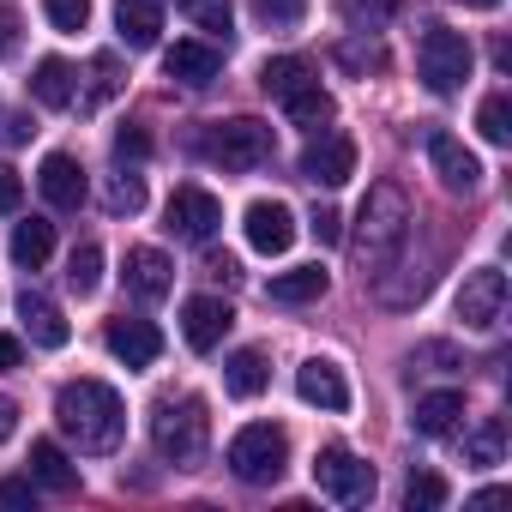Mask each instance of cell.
<instances>
[{
	"label": "cell",
	"mask_w": 512,
	"mask_h": 512,
	"mask_svg": "<svg viewBox=\"0 0 512 512\" xmlns=\"http://www.w3.org/2000/svg\"><path fill=\"white\" fill-rule=\"evenodd\" d=\"M410 223H416L410 193L398 181H374L362 211H356V241H350L356 260H362V278H380L386 266H398V253L410 241Z\"/></svg>",
	"instance_id": "1"
},
{
	"label": "cell",
	"mask_w": 512,
	"mask_h": 512,
	"mask_svg": "<svg viewBox=\"0 0 512 512\" xmlns=\"http://www.w3.org/2000/svg\"><path fill=\"white\" fill-rule=\"evenodd\" d=\"M55 422L79 452H115L127 434V404L103 380H67L55 392Z\"/></svg>",
	"instance_id": "2"
},
{
	"label": "cell",
	"mask_w": 512,
	"mask_h": 512,
	"mask_svg": "<svg viewBox=\"0 0 512 512\" xmlns=\"http://www.w3.org/2000/svg\"><path fill=\"white\" fill-rule=\"evenodd\" d=\"M151 446L163 452V464H175V470H199V464H205V446H211L205 398H193V392H181V398H157V410H151Z\"/></svg>",
	"instance_id": "3"
},
{
	"label": "cell",
	"mask_w": 512,
	"mask_h": 512,
	"mask_svg": "<svg viewBox=\"0 0 512 512\" xmlns=\"http://www.w3.org/2000/svg\"><path fill=\"white\" fill-rule=\"evenodd\" d=\"M470 67H476V49H470L458 31H446V25H428V31H422V43H416V79H422L434 97L464 91Z\"/></svg>",
	"instance_id": "4"
},
{
	"label": "cell",
	"mask_w": 512,
	"mask_h": 512,
	"mask_svg": "<svg viewBox=\"0 0 512 512\" xmlns=\"http://www.w3.org/2000/svg\"><path fill=\"white\" fill-rule=\"evenodd\" d=\"M272 151H278V133H272L266 121H253V115L217 121V127L205 133V157H211V163H223V169H235V175L266 169V163H272Z\"/></svg>",
	"instance_id": "5"
},
{
	"label": "cell",
	"mask_w": 512,
	"mask_h": 512,
	"mask_svg": "<svg viewBox=\"0 0 512 512\" xmlns=\"http://www.w3.org/2000/svg\"><path fill=\"white\" fill-rule=\"evenodd\" d=\"M284 464H290V434H284L278 422H247V428L229 440V470H235L241 482H253V488L278 482Z\"/></svg>",
	"instance_id": "6"
},
{
	"label": "cell",
	"mask_w": 512,
	"mask_h": 512,
	"mask_svg": "<svg viewBox=\"0 0 512 512\" xmlns=\"http://www.w3.org/2000/svg\"><path fill=\"white\" fill-rule=\"evenodd\" d=\"M314 488L332 494L338 506H368V500H374V464H362L350 446H320V458H314Z\"/></svg>",
	"instance_id": "7"
},
{
	"label": "cell",
	"mask_w": 512,
	"mask_h": 512,
	"mask_svg": "<svg viewBox=\"0 0 512 512\" xmlns=\"http://www.w3.org/2000/svg\"><path fill=\"white\" fill-rule=\"evenodd\" d=\"M506 314V272L500 266H476L464 272V290H458V320L470 332H494Z\"/></svg>",
	"instance_id": "8"
},
{
	"label": "cell",
	"mask_w": 512,
	"mask_h": 512,
	"mask_svg": "<svg viewBox=\"0 0 512 512\" xmlns=\"http://www.w3.org/2000/svg\"><path fill=\"white\" fill-rule=\"evenodd\" d=\"M296 169H302V181H314V187H344V181L356 175V139L320 127V139H308V151H302Z\"/></svg>",
	"instance_id": "9"
},
{
	"label": "cell",
	"mask_w": 512,
	"mask_h": 512,
	"mask_svg": "<svg viewBox=\"0 0 512 512\" xmlns=\"http://www.w3.org/2000/svg\"><path fill=\"white\" fill-rule=\"evenodd\" d=\"M422 151H428V163H434V175H440L446 193H476L482 163H476V151H464V139H452L446 127H428L422 133Z\"/></svg>",
	"instance_id": "10"
},
{
	"label": "cell",
	"mask_w": 512,
	"mask_h": 512,
	"mask_svg": "<svg viewBox=\"0 0 512 512\" xmlns=\"http://www.w3.org/2000/svg\"><path fill=\"white\" fill-rule=\"evenodd\" d=\"M163 217H169L163 229L181 235V241H211V235L223 229V205H217V193H205V187H175Z\"/></svg>",
	"instance_id": "11"
},
{
	"label": "cell",
	"mask_w": 512,
	"mask_h": 512,
	"mask_svg": "<svg viewBox=\"0 0 512 512\" xmlns=\"http://www.w3.org/2000/svg\"><path fill=\"white\" fill-rule=\"evenodd\" d=\"M241 229H247V247H253V253H290V241H296V211H290L284 199H253L247 217H241Z\"/></svg>",
	"instance_id": "12"
},
{
	"label": "cell",
	"mask_w": 512,
	"mask_h": 512,
	"mask_svg": "<svg viewBox=\"0 0 512 512\" xmlns=\"http://www.w3.org/2000/svg\"><path fill=\"white\" fill-rule=\"evenodd\" d=\"M229 326H235V308L223 296H187L181 302V338H187V350H199V356L217 350Z\"/></svg>",
	"instance_id": "13"
},
{
	"label": "cell",
	"mask_w": 512,
	"mask_h": 512,
	"mask_svg": "<svg viewBox=\"0 0 512 512\" xmlns=\"http://www.w3.org/2000/svg\"><path fill=\"white\" fill-rule=\"evenodd\" d=\"M103 344H109V356L115 362H127V368H151L157 356H163V332L151 326V320H109V332H103Z\"/></svg>",
	"instance_id": "14"
},
{
	"label": "cell",
	"mask_w": 512,
	"mask_h": 512,
	"mask_svg": "<svg viewBox=\"0 0 512 512\" xmlns=\"http://www.w3.org/2000/svg\"><path fill=\"white\" fill-rule=\"evenodd\" d=\"M37 187H43V199H49L55 211H79V205H85V169H79V157L49 151L43 169H37Z\"/></svg>",
	"instance_id": "15"
},
{
	"label": "cell",
	"mask_w": 512,
	"mask_h": 512,
	"mask_svg": "<svg viewBox=\"0 0 512 512\" xmlns=\"http://www.w3.org/2000/svg\"><path fill=\"white\" fill-rule=\"evenodd\" d=\"M296 392H302V404L350 410V380H344V368H338V362H326V356H314V362H302V368H296Z\"/></svg>",
	"instance_id": "16"
},
{
	"label": "cell",
	"mask_w": 512,
	"mask_h": 512,
	"mask_svg": "<svg viewBox=\"0 0 512 512\" xmlns=\"http://www.w3.org/2000/svg\"><path fill=\"white\" fill-rule=\"evenodd\" d=\"M121 278H127V296H139V302H163V296L175 290V266L163 260L157 247H133Z\"/></svg>",
	"instance_id": "17"
},
{
	"label": "cell",
	"mask_w": 512,
	"mask_h": 512,
	"mask_svg": "<svg viewBox=\"0 0 512 512\" xmlns=\"http://www.w3.org/2000/svg\"><path fill=\"white\" fill-rule=\"evenodd\" d=\"M314 85H320V73H314L308 55H272V61L260 67V91L278 97V103H290V97H302V91H314Z\"/></svg>",
	"instance_id": "18"
},
{
	"label": "cell",
	"mask_w": 512,
	"mask_h": 512,
	"mask_svg": "<svg viewBox=\"0 0 512 512\" xmlns=\"http://www.w3.org/2000/svg\"><path fill=\"white\" fill-rule=\"evenodd\" d=\"M19 320H25V332H31V344H37V350H61V344L73 338L67 314H61L49 296H37V290H25V296H19Z\"/></svg>",
	"instance_id": "19"
},
{
	"label": "cell",
	"mask_w": 512,
	"mask_h": 512,
	"mask_svg": "<svg viewBox=\"0 0 512 512\" xmlns=\"http://www.w3.org/2000/svg\"><path fill=\"white\" fill-rule=\"evenodd\" d=\"M115 31L127 49H157L163 37V0H115Z\"/></svg>",
	"instance_id": "20"
},
{
	"label": "cell",
	"mask_w": 512,
	"mask_h": 512,
	"mask_svg": "<svg viewBox=\"0 0 512 512\" xmlns=\"http://www.w3.org/2000/svg\"><path fill=\"white\" fill-rule=\"evenodd\" d=\"M163 73L181 79V85H193V91H205V85L223 73V55H217L211 43H175V49L163 55Z\"/></svg>",
	"instance_id": "21"
},
{
	"label": "cell",
	"mask_w": 512,
	"mask_h": 512,
	"mask_svg": "<svg viewBox=\"0 0 512 512\" xmlns=\"http://www.w3.org/2000/svg\"><path fill=\"white\" fill-rule=\"evenodd\" d=\"M332 290V278L320 272V266H296V272H278L272 284H266V296L278 302V308H308V302H320Z\"/></svg>",
	"instance_id": "22"
},
{
	"label": "cell",
	"mask_w": 512,
	"mask_h": 512,
	"mask_svg": "<svg viewBox=\"0 0 512 512\" xmlns=\"http://www.w3.org/2000/svg\"><path fill=\"white\" fill-rule=\"evenodd\" d=\"M31 482H43L49 494H79V470H73V458L55 440H37L31 446Z\"/></svg>",
	"instance_id": "23"
},
{
	"label": "cell",
	"mask_w": 512,
	"mask_h": 512,
	"mask_svg": "<svg viewBox=\"0 0 512 512\" xmlns=\"http://www.w3.org/2000/svg\"><path fill=\"white\" fill-rule=\"evenodd\" d=\"M31 97L43 103V109H73V67L61 61V55H49V61H37V73H31Z\"/></svg>",
	"instance_id": "24"
},
{
	"label": "cell",
	"mask_w": 512,
	"mask_h": 512,
	"mask_svg": "<svg viewBox=\"0 0 512 512\" xmlns=\"http://www.w3.org/2000/svg\"><path fill=\"white\" fill-rule=\"evenodd\" d=\"M458 416H464V392H428V398H416V434H428V440H440V434H452L458 428Z\"/></svg>",
	"instance_id": "25"
},
{
	"label": "cell",
	"mask_w": 512,
	"mask_h": 512,
	"mask_svg": "<svg viewBox=\"0 0 512 512\" xmlns=\"http://www.w3.org/2000/svg\"><path fill=\"white\" fill-rule=\"evenodd\" d=\"M49 253H55V223H43V217H25V223L13 229V266L37 272V266H49Z\"/></svg>",
	"instance_id": "26"
},
{
	"label": "cell",
	"mask_w": 512,
	"mask_h": 512,
	"mask_svg": "<svg viewBox=\"0 0 512 512\" xmlns=\"http://www.w3.org/2000/svg\"><path fill=\"white\" fill-rule=\"evenodd\" d=\"M266 380H272V368H266V356H260V350H235V356L223 362V386H229L235 398H260V392H266Z\"/></svg>",
	"instance_id": "27"
},
{
	"label": "cell",
	"mask_w": 512,
	"mask_h": 512,
	"mask_svg": "<svg viewBox=\"0 0 512 512\" xmlns=\"http://www.w3.org/2000/svg\"><path fill=\"white\" fill-rule=\"evenodd\" d=\"M506 458V416H482L476 428H470V440H464V464H500Z\"/></svg>",
	"instance_id": "28"
},
{
	"label": "cell",
	"mask_w": 512,
	"mask_h": 512,
	"mask_svg": "<svg viewBox=\"0 0 512 512\" xmlns=\"http://www.w3.org/2000/svg\"><path fill=\"white\" fill-rule=\"evenodd\" d=\"M67 284H73L79 296H97V284H103V247H97V241H79V247H73Z\"/></svg>",
	"instance_id": "29"
},
{
	"label": "cell",
	"mask_w": 512,
	"mask_h": 512,
	"mask_svg": "<svg viewBox=\"0 0 512 512\" xmlns=\"http://www.w3.org/2000/svg\"><path fill=\"white\" fill-rule=\"evenodd\" d=\"M115 91H121V61H115V55H97V61H91V91L73 97V103H79V109H103Z\"/></svg>",
	"instance_id": "30"
},
{
	"label": "cell",
	"mask_w": 512,
	"mask_h": 512,
	"mask_svg": "<svg viewBox=\"0 0 512 512\" xmlns=\"http://www.w3.org/2000/svg\"><path fill=\"white\" fill-rule=\"evenodd\" d=\"M284 109H290V121H296V127H308V133H320V127L332 121V97H326L320 85H314V91H302V97H290Z\"/></svg>",
	"instance_id": "31"
},
{
	"label": "cell",
	"mask_w": 512,
	"mask_h": 512,
	"mask_svg": "<svg viewBox=\"0 0 512 512\" xmlns=\"http://www.w3.org/2000/svg\"><path fill=\"white\" fill-rule=\"evenodd\" d=\"M476 127H482V139H488V145H512V103L494 91V97L476 109Z\"/></svg>",
	"instance_id": "32"
},
{
	"label": "cell",
	"mask_w": 512,
	"mask_h": 512,
	"mask_svg": "<svg viewBox=\"0 0 512 512\" xmlns=\"http://www.w3.org/2000/svg\"><path fill=\"white\" fill-rule=\"evenodd\" d=\"M404 506H410V512H434V506H446V476L416 470V476L404 482Z\"/></svg>",
	"instance_id": "33"
},
{
	"label": "cell",
	"mask_w": 512,
	"mask_h": 512,
	"mask_svg": "<svg viewBox=\"0 0 512 512\" xmlns=\"http://www.w3.org/2000/svg\"><path fill=\"white\" fill-rule=\"evenodd\" d=\"M181 13H187L199 31H211V37H229V19H235L229 0H181Z\"/></svg>",
	"instance_id": "34"
},
{
	"label": "cell",
	"mask_w": 512,
	"mask_h": 512,
	"mask_svg": "<svg viewBox=\"0 0 512 512\" xmlns=\"http://www.w3.org/2000/svg\"><path fill=\"white\" fill-rule=\"evenodd\" d=\"M103 205H109L115 217L145 211V181H139V175H115V181H109V193H103Z\"/></svg>",
	"instance_id": "35"
},
{
	"label": "cell",
	"mask_w": 512,
	"mask_h": 512,
	"mask_svg": "<svg viewBox=\"0 0 512 512\" xmlns=\"http://www.w3.org/2000/svg\"><path fill=\"white\" fill-rule=\"evenodd\" d=\"M338 7H344V19H350L356 31H380V25L392 19L398 0H338Z\"/></svg>",
	"instance_id": "36"
},
{
	"label": "cell",
	"mask_w": 512,
	"mask_h": 512,
	"mask_svg": "<svg viewBox=\"0 0 512 512\" xmlns=\"http://www.w3.org/2000/svg\"><path fill=\"white\" fill-rule=\"evenodd\" d=\"M43 13L55 31H85L91 25V0H43Z\"/></svg>",
	"instance_id": "37"
},
{
	"label": "cell",
	"mask_w": 512,
	"mask_h": 512,
	"mask_svg": "<svg viewBox=\"0 0 512 512\" xmlns=\"http://www.w3.org/2000/svg\"><path fill=\"white\" fill-rule=\"evenodd\" d=\"M253 13L272 31H290V25H302V0H253Z\"/></svg>",
	"instance_id": "38"
},
{
	"label": "cell",
	"mask_w": 512,
	"mask_h": 512,
	"mask_svg": "<svg viewBox=\"0 0 512 512\" xmlns=\"http://www.w3.org/2000/svg\"><path fill=\"white\" fill-rule=\"evenodd\" d=\"M338 61H344L350 73H368V67L380 73V67H386V49H380V43H338Z\"/></svg>",
	"instance_id": "39"
},
{
	"label": "cell",
	"mask_w": 512,
	"mask_h": 512,
	"mask_svg": "<svg viewBox=\"0 0 512 512\" xmlns=\"http://www.w3.org/2000/svg\"><path fill=\"white\" fill-rule=\"evenodd\" d=\"M19 199H25L19 169H13V163H0V217H13V211H19Z\"/></svg>",
	"instance_id": "40"
},
{
	"label": "cell",
	"mask_w": 512,
	"mask_h": 512,
	"mask_svg": "<svg viewBox=\"0 0 512 512\" xmlns=\"http://www.w3.org/2000/svg\"><path fill=\"white\" fill-rule=\"evenodd\" d=\"M115 157H121V163H127V157H133V163H139V157H151L145 127H121V133H115Z\"/></svg>",
	"instance_id": "41"
},
{
	"label": "cell",
	"mask_w": 512,
	"mask_h": 512,
	"mask_svg": "<svg viewBox=\"0 0 512 512\" xmlns=\"http://www.w3.org/2000/svg\"><path fill=\"white\" fill-rule=\"evenodd\" d=\"M416 362H434L440 374H452V368H464V356H458L452 344H416Z\"/></svg>",
	"instance_id": "42"
},
{
	"label": "cell",
	"mask_w": 512,
	"mask_h": 512,
	"mask_svg": "<svg viewBox=\"0 0 512 512\" xmlns=\"http://www.w3.org/2000/svg\"><path fill=\"white\" fill-rule=\"evenodd\" d=\"M205 278H217V284H241L235 253H205Z\"/></svg>",
	"instance_id": "43"
},
{
	"label": "cell",
	"mask_w": 512,
	"mask_h": 512,
	"mask_svg": "<svg viewBox=\"0 0 512 512\" xmlns=\"http://www.w3.org/2000/svg\"><path fill=\"white\" fill-rule=\"evenodd\" d=\"M0 506H37V488L25 476H7V482H0Z\"/></svg>",
	"instance_id": "44"
},
{
	"label": "cell",
	"mask_w": 512,
	"mask_h": 512,
	"mask_svg": "<svg viewBox=\"0 0 512 512\" xmlns=\"http://www.w3.org/2000/svg\"><path fill=\"white\" fill-rule=\"evenodd\" d=\"M308 229H314L326 247H332V241H344V217H338V211H314V223H308Z\"/></svg>",
	"instance_id": "45"
},
{
	"label": "cell",
	"mask_w": 512,
	"mask_h": 512,
	"mask_svg": "<svg viewBox=\"0 0 512 512\" xmlns=\"http://www.w3.org/2000/svg\"><path fill=\"white\" fill-rule=\"evenodd\" d=\"M13 43H19V13L0 7V55H13Z\"/></svg>",
	"instance_id": "46"
},
{
	"label": "cell",
	"mask_w": 512,
	"mask_h": 512,
	"mask_svg": "<svg viewBox=\"0 0 512 512\" xmlns=\"http://www.w3.org/2000/svg\"><path fill=\"white\" fill-rule=\"evenodd\" d=\"M19 362H25V344L19 338H0V374H13Z\"/></svg>",
	"instance_id": "47"
},
{
	"label": "cell",
	"mask_w": 512,
	"mask_h": 512,
	"mask_svg": "<svg viewBox=\"0 0 512 512\" xmlns=\"http://www.w3.org/2000/svg\"><path fill=\"white\" fill-rule=\"evenodd\" d=\"M13 428H19V404L0 392V440H13Z\"/></svg>",
	"instance_id": "48"
},
{
	"label": "cell",
	"mask_w": 512,
	"mask_h": 512,
	"mask_svg": "<svg viewBox=\"0 0 512 512\" xmlns=\"http://www.w3.org/2000/svg\"><path fill=\"white\" fill-rule=\"evenodd\" d=\"M31 133H37L31 115H13V121H7V139H31Z\"/></svg>",
	"instance_id": "49"
},
{
	"label": "cell",
	"mask_w": 512,
	"mask_h": 512,
	"mask_svg": "<svg viewBox=\"0 0 512 512\" xmlns=\"http://www.w3.org/2000/svg\"><path fill=\"white\" fill-rule=\"evenodd\" d=\"M464 7H476V13H494V7H500V0H464Z\"/></svg>",
	"instance_id": "50"
}]
</instances>
